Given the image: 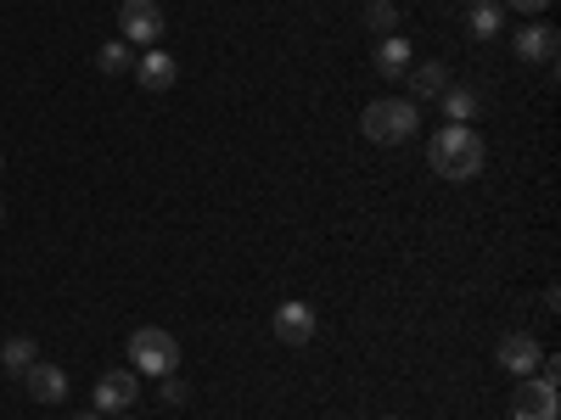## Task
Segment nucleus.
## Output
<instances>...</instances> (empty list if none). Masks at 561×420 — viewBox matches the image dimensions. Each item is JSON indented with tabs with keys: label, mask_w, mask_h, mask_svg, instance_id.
I'll return each instance as SVG.
<instances>
[{
	"label": "nucleus",
	"mask_w": 561,
	"mask_h": 420,
	"mask_svg": "<svg viewBox=\"0 0 561 420\" xmlns=\"http://www.w3.org/2000/svg\"><path fill=\"white\" fill-rule=\"evenodd\" d=\"M483 135L472 129V124H444L438 135H433V168L444 174V179H478L483 174Z\"/></svg>",
	"instance_id": "f257e3e1"
},
{
	"label": "nucleus",
	"mask_w": 561,
	"mask_h": 420,
	"mask_svg": "<svg viewBox=\"0 0 561 420\" xmlns=\"http://www.w3.org/2000/svg\"><path fill=\"white\" fill-rule=\"evenodd\" d=\"M415 124H421L415 102H393V96L370 102V107L359 113V129H365L370 140H377V147H404V140L415 135Z\"/></svg>",
	"instance_id": "f03ea898"
},
{
	"label": "nucleus",
	"mask_w": 561,
	"mask_h": 420,
	"mask_svg": "<svg viewBox=\"0 0 561 420\" xmlns=\"http://www.w3.org/2000/svg\"><path fill=\"white\" fill-rule=\"evenodd\" d=\"M129 370H140V376H174L180 370V342L169 331H158V325H140V331H129Z\"/></svg>",
	"instance_id": "7ed1b4c3"
},
{
	"label": "nucleus",
	"mask_w": 561,
	"mask_h": 420,
	"mask_svg": "<svg viewBox=\"0 0 561 420\" xmlns=\"http://www.w3.org/2000/svg\"><path fill=\"white\" fill-rule=\"evenodd\" d=\"M511 420H561V387L545 376H523L511 393Z\"/></svg>",
	"instance_id": "20e7f679"
},
{
	"label": "nucleus",
	"mask_w": 561,
	"mask_h": 420,
	"mask_svg": "<svg viewBox=\"0 0 561 420\" xmlns=\"http://www.w3.org/2000/svg\"><path fill=\"white\" fill-rule=\"evenodd\" d=\"M118 39H129V45H152L163 39V7L158 0H124L118 7Z\"/></svg>",
	"instance_id": "39448f33"
},
{
	"label": "nucleus",
	"mask_w": 561,
	"mask_h": 420,
	"mask_svg": "<svg viewBox=\"0 0 561 420\" xmlns=\"http://www.w3.org/2000/svg\"><path fill=\"white\" fill-rule=\"evenodd\" d=\"M270 331L280 348H309L314 342V308L309 303H280L275 319H270Z\"/></svg>",
	"instance_id": "423d86ee"
},
{
	"label": "nucleus",
	"mask_w": 561,
	"mask_h": 420,
	"mask_svg": "<svg viewBox=\"0 0 561 420\" xmlns=\"http://www.w3.org/2000/svg\"><path fill=\"white\" fill-rule=\"evenodd\" d=\"M135 398H140V370H107V376L96 382V409L102 415H124Z\"/></svg>",
	"instance_id": "0eeeda50"
},
{
	"label": "nucleus",
	"mask_w": 561,
	"mask_h": 420,
	"mask_svg": "<svg viewBox=\"0 0 561 420\" xmlns=\"http://www.w3.org/2000/svg\"><path fill=\"white\" fill-rule=\"evenodd\" d=\"M494 359L511 370V376H534V370H539V359H545V348L528 337V331H511V337H500V348H494Z\"/></svg>",
	"instance_id": "6e6552de"
},
{
	"label": "nucleus",
	"mask_w": 561,
	"mask_h": 420,
	"mask_svg": "<svg viewBox=\"0 0 561 420\" xmlns=\"http://www.w3.org/2000/svg\"><path fill=\"white\" fill-rule=\"evenodd\" d=\"M23 387L34 393V404H62V398H68V370L34 359V364L23 370Z\"/></svg>",
	"instance_id": "1a4fd4ad"
},
{
	"label": "nucleus",
	"mask_w": 561,
	"mask_h": 420,
	"mask_svg": "<svg viewBox=\"0 0 561 420\" xmlns=\"http://www.w3.org/2000/svg\"><path fill=\"white\" fill-rule=\"evenodd\" d=\"M556 51H561V34H556L550 23H528V28L517 34V57H523V62H556Z\"/></svg>",
	"instance_id": "9d476101"
},
{
	"label": "nucleus",
	"mask_w": 561,
	"mask_h": 420,
	"mask_svg": "<svg viewBox=\"0 0 561 420\" xmlns=\"http://www.w3.org/2000/svg\"><path fill=\"white\" fill-rule=\"evenodd\" d=\"M404 73H410V96H415V102H438L444 84H449V68H444V62H415V68H404Z\"/></svg>",
	"instance_id": "9b49d317"
},
{
	"label": "nucleus",
	"mask_w": 561,
	"mask_h": 420,
	"mask_svg": "<svg viewBox=\"0 0 561 420\" xmlns=\"http://www.w3.org/2000/svg\"><path fill=\"white\" fill-rule=\"evenodd\" d=\"M174 73H180V68H174V57H169V51H158V45L135 62V79L147 84V90H169V84H174Z\"/></svg>",
	"instance_id": "f8f14e48"
},
{
	"label": "nucleus",
	"mask_w": 561,
	"mask_h": 420,
	"mask_svg": "<svg viewBox=\"0 0 561 420\" xmlns=\"http://www.w3.org/2000/svg\"><path fill=\"white\" fill-rule=\"evenodd\" d=\"M478 107H483L478 90H466V84H444V118H449V124H472V118H478Z\"/></svg>",
	"instance_id": "ddd939ff"
},
{
	"label": "nucleus",
	"mask_w": 561,
	"mask_h": 420,
	"mask_svg": "<svg viewBox=\"0 0 561 420\" xmlns=\"http://www.w3.org/2000/svg\"><path fill=\"white\" fill-rule=\"evenodd\" d=\"M377 68L388 79H404V68H410V39L404 34H382L377 39Z\"/></svg>",
	"instance_id": "4468645a"
},
{
	"label": "nucleus",
	"mask_w": 561,
	"mask_h": 420,
	"mask_svg": "<svg viewBox=\"0 0 561 420\" xmlns=\"http://www.w3.org/2000/svg\"><path fill=\"white\" fill-rule=\"evenodd\" d=\"M0 364H7L12 376H23V370L34 364V337H7L0 342Z\"/></svg>",
	"instance_id": "2eb2a0df"
},
{
	"label": "nucleus",
	"mask_w": 561,
	"mask_h": 420,
	"mask_svg": "<svg viewBox=\"0 0 561 420\" xmlns=\"http://www.w3.org/2000/svg\"><path fill=\"white\" fill-rule=\"evenodd\" d=\"M96 68L102 73H135V57H129V39H107L96 51Z\"/></svg>",
	"instance_id": "dca6fc26"
},
{
	"label": "nucleus",
	"mask_w": 561,
	"mask_h": 420,
	"mask_svg": "<svg viewBox=\"0 0 561 420\" xmlns=\"http://www.w3.org/2000/svg\"><path fill=\"white\" fill-rule=\"evenodd\" d=\"M505 28V7H494V0H478V7H472V34L478 39H494Z\"/></svg>",
	"instance_id": "f3484780"
},
{
	"label": "nucleus",
	"mask_w": 561,
	"mask_h": 420,
	"mask_svg": "<svg viewBox=\"0 0 561 420\" xmlns=\"http://www.w3.org/2000/svg\"><path fill=\"white\" fill-rule=\"evenodd\" d=\"M365 23L377 28V34H393V28H399V7H388V0H370V12H365Z\"/></svg>",
	"instance_id": "a211bd4d"
},
{
	"label": "nucleus",
	"mask_w": 561,
	"mask_h": 420,
	"mask_svg": "<svg viewBox=\"0 0 561 420\" xmlns=\"http://www.w3.org/2000/svg\"><path fill=\"white\" fill-rule=\"evenodd\" d=\"M192 398V387H185L180 376H163V404H185Z\"/></svg>",
	"instance_id": "6ab92c4d"
},
{
	"label": "nucleus",
	"mask_w": 561,
	"mask_h": 420,
	"mask_svg": "<svg viewBox=\"0 0 561 420\" xmlns=\"http://www.w3.org/2000/svg\"><path fill=\"white\" fill-rule=\"evenodd\" d=\"M505 7H511V12H545L550 0H505Z\"/></svg>",
	"instance_id": "aec40b11"
},
{
	"label": "nucleus",
	"mask_w": 561,
	"mask_h": 420,
	"mask_svg": "<svg viewBox=\"0 0 561 420\" xmlns=\"http://www.w3.org/2000/svg\"><path fill=\"white\" fill-rule=\"evenodd\" d=\"M73 420H102V409H79Z\"/></svg>",
	"instance_id": "412c9836"
},
{
	"label": "nucleus",
	"mask_w": 561,
	"mask_h": 420,
	"mask_svg": "<svg viewBox=\"0 0 561 420\" xmlns=\"http://www.w3.org/2000/svg\"><path fill=\"white\" fill-rule=\"evenodd\" d=\"M0 168H7V158H0Z\"/></svg>",
	"instance_id": "4be33fe9"
},
{
	"label": "nucleus",
	"mask_w": 561,
	"mask_h": 420,
	"mask_svg": "<svg viewBox=\"0 0 561 420\" xmlns=\"http://www.w3.org/2000/svg\"><path fill=\"white\" fill-rule=\"evenodd\" d=\"M118 420H129V415H118Z\"/></svg>",
	"instance_id": "5701e85b"
},
{
	"label": "nucleus",
	"mask_w": 561,
	"mask_h": 420,
	"mask_svg": "<svg viewBox=\"0 0 561 420\" xmlns=\"http://www.w3.org/2000/svg\"><path fill=\"white\" fill-rule=\"evenodd\" d=\"M388 420H393V415H388Z\"/></svg>",
	"instance_id": "b1692460"
}]
</instances>
